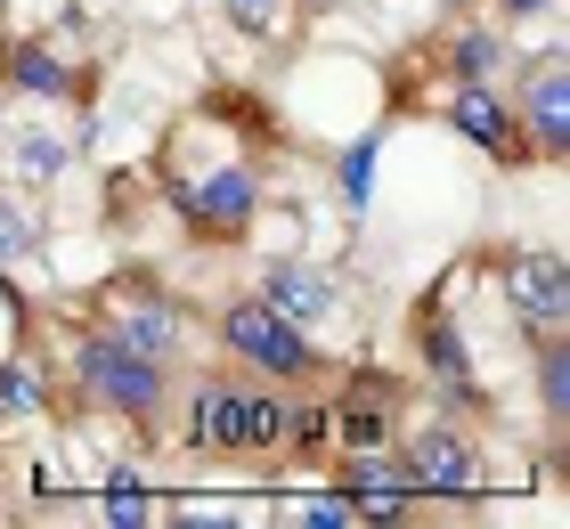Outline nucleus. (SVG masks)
Returning a JSON list of instances; mask_svg holds the SVG:
<instances>
[{"label":"nucleus","mask_w":570,"mask_h":529,"mask_svg":"<svg viewBox=\"0 0 570 529\" xmlns=\"http://www.w3.org/2000/svg\"><path fill=\"white\" fill-rule=\"evenodd\" d=\"M513 58L505 25H449V41H440V66H449V82H498Z\"/></svg>","instance_id":"nucleus-14"},{"label":"nucleus","mask_w":570,"mask_h":529,"mask_svg":"<svg viewBox=\"0 0 570 529\" xmlns=\"http://www.w3.org/2000/svg\"><path fill=\"white\" fill-rule=\"evenodd\" d=\"M505 25H530V17H554V0H498Z\"/></svg>","instance_id":"nucleus-24"},{"label":"nucleus","mask_w":570,"mask_h":529,"mask_svg":"<svg viewBox=\"0 0 570 529\" xmlns=\"http://www.w3.org/2000/svg\"><path fill=\"white\" fill-rule=\"evenodd\" d=\"M513 115L538 164H570V66L562 49H538L530 66H513Z\"/></svg>","instance_id":"nucleus-9"},{"label":"nucleus","mask_w":570,"mask_h":529,"mask_svg":"<svg viewBox=\"0 0 570 529\" xmlns=\"http://www.w3.org/2000/svg\"><path fill=\"white\" fill-rule=\"evenodd\" d=\"M530 359H538V408H547V432L562 448L570 440V326L530 334Z\"/></svg>","instance_id":"nucleus-16"},{"label":"nucleus","mask_w":570,"mask_h":529,"mask_svg":"<svg viewBox=\"0 0 570 529\" xmlns=\"http://www.w3.org/2000/svg\"><path fill=\"white\" fill-rule=\"evenodd\" d=\"M213 342H220V359L228 366H245V375H269L285 391H318L334 375V351L318 334H302L294 317H277L262 294H228L213 310Z\"/></svg>","instance_id":"nucleus-4"},{"label":"nucleus","mask_w":570,"mask_h":529,"mask_svg":"<svg viewBox=\"0 0 570 529\" xmlns=\"http://www.w3.org/2000/svg\"><path fill=\"white\" fill-rule=\"evenodd\" d=\"M375 164H383V130L351 139V155H343V204H351V212H367V204H375Z\"/></svg>","instance_id":"nucleus-19"},{"label":"nucleus","mask_w":570,"mask_h":529,"mask_svg":"<svg viewBox=\"0 0 570 529\" xmlns=\"http://www.w3.org/2000/svg\"><path fill=\"white\" fill-rule=\"evenodd\" d=\"M66 164H73V139H58V130H24L17 139V188H58L66 179Z\"/></svg>","instance_id":"nucleus-18"},{"label":"nucleus","mask_w":570,"mask_h":529,"mask_svg":"<svg viewBox=\"0 0 570 529\" xmlns=\"http://www.w3.org/2000/svg\"><path fill=\"white\" fill-rule=\"evenodd\" d=\"M498 294L513 310V326L530 334H554L570 326V261L554 245H538V253H498Z\"/></svg>","instance_id":"nucleus-10"},{"label":"nucleus","mask_w":570,"mask_h":529,"mask_svg":"<svg viewBox=\"0 0 570 529\" xmlns=\"http://www.w3.org/2000/svg\"><path fill=\"white\" fill-rule=\"evenodd\" d=\"M400 481L416 497H473L481 489V448H473V423L464 415H432L416 432H400Z\"/></svg>","instance_id":"nucleus-8"},{"label":"nucleus","mask_w":570,"mask_h":529,"mask_svg":"<svg viewBox=\"0 0 570 529\" xmlns=\"http://www.w3.org/2000/svg\"><path fill=\"white\" fill-rule=\"evenodd\" d=\"M416 359H424V383H432L440 415H464V423L498 415V400L481 391V366H473V351H464V326H456L449 302H424L416 310Z\"/></svg>","instance_id":"nucleus-7"},{"label":"nucleus","mask_w":570,"mask_h":529,"mask_svg":"<svg viewBox=\"0 0 570 529\" xmlns=\"http://www.w3.org/2000/svg\"><path fill=\"white\" fill-rule=\"evenodd\" d=\"M164 204L196 245H245L269 204V164L245 147V130L213 147V123L188 115V130L164 147Z\"/></svg>","instance_id":"nucleus-1"},{"label":"nucleus","mask_w":570,"mask_h":529,"mask_svg":"<svg viewBox=\"0 0 570 529\" xmlns=\"http://www.w3.org/2000/svg\"><path fill=\"white\" fill-rule=\"evenodd\" d=\"M294 521H302V529H351V497H343V489H318Z\"/></svg>","instance_id":"nucleus-23"},{"label":"nucleus","mask_w":570,"mask_h":529,"mask_svg":"<svg viewBox=\"0 0 570 529\" xmlns=\"http://www.w3.org/2000/svg\"><path fill=\"white\" fill-rule=\"evenodd\" d=\"M285 9H294V0H220V17L237 25L245 41H285Z\"/></svg>","instance_id":"nucleus-20"},{"label":"nucleus","mask_w":570,"mask_h":529,"mask_svg":"<svg viewBox=\"0 0 570 529\" xmlns=\"http://www.w3.org/2000/svg\"><path fill=\"white\" fill-rule=\"evenodd\" d=\"M277 317H294L302 334H318L326 317H343V294H334V277L318 270V261H294V253H277L269 270H262V285H253Z\"/></svg>","instance_id":"nucleus-13"},{"label":"nucleus","mask_w":570,"mask_h":529,"mask_svg":"<svg viewBox=\"0 0 570 529\" xmlns=\"http://www.w3.org/2000/svg\"><path fill=\"white\" fill-rule=\"evenodd\" d=\"M24 253H33V221L0 196V270H9V261H24Z\"/></svg>","instance_id":"nucleus-22"},{"label":"nucleus","mask_w":570,"mask_h":529,"mask_svg":"<svg viewBox=\"0 0 570 529\" xmlns=\"http://www.w3.org/2000/svg\"><path fill=\"white\" fill-rule=\"evenodd\" d=\"M449 130L464 147H481L489 164H538L530 155V139H522V115H513V98L498 90V82H449Z\"/></svg>","instance_id":"nucleus-11"},{"label":"nucleus","mask_w":570,"mask_h":529,"mask_svg":"<svg viewBox=\"0 0 570 529\" xmlns=\"http://www.w3.org/2000/svg\"><path fill=\"white\" fill-rule=\"evenodd\" d=\"M285 464H326L334 457V408L318 391H285V440H277Z\"/></svg>","instance_id":"nucleus-15"},{"label":"nucleus","mask_w":570,"mask_h":529,"mask_svg":"<svg viewBox=\"0 0 570 529\" xmlns=\"http://www.w3.org/2000/svg\"><path fill=\"white\" fill-rule=\"evenodd\" d=\"M107 521H115V529H139V521H155L147 489L131 481V472H115V481H107Z\"/></svg>","instance_id":"nucleus-21"},{"label":"nucleus","mask_w":570,"mask_h":529,"mask_svg":"<svg viewBox=\"0 0 570 529\" xmlns=\"http://www.w3.org/2000/svg\"><path fill=\"white\" fill-rule=\"evenodd\" d=\"M66 391L82 408H98V415H115V423H131V432H164V415H171V400H179V383H171V366L164 359H147V351H131L122 334H107L90 317V326H73V342H66Z\"/></svg>","instance_id":"nucleus-3"},{"label":"nucleus","mask_w":570,"mask_h":529,"mask_svg":"<svg viewBox=\"0 0 570 529\" xmlns=\"http://www.w3.org/2000/svg\"><path fill=\"white\" fill-rule=\"evenodd\" d=\"M0 90H9V98H41V106H82L90 74L73 66L58 41H24V33H0Z\"/></svg>","instance_id":"nucleus-12"},{"label":"nucleus","mask_w":570,"mask_h":529,"mask_svg":"<svg viewBox=\"0 0 570 529\" xmlns=\"http://www.w3.org/2000/svg\"><path fill=\"white\" fill-rule=\"evenodd\" d=\"M98 326L107 334H122L131 351H147V359H164V366H179L196 351V310L171 294V285H155V277H122V285H107L98 294Z\"/></svg>","instance_id":"nucleus-6"},{"label":"nucleus","mask_w":570,"mask_h":529,"mask_svg":"<svg viewBox=\"0 0 570 529\" xmlns=\"http://www.w3.org/2000/svg\"><path fill=\"white\" fill-rule=\"evenodd\" d=\"M179 448L188 457H237V464H277L285 440V383L245 375V366H204L179 383Z\"/></svg>","instance_id":"nucleus-2"},{"label":"nucleus","mask_w":570,"mask_h":529,"mask_svg":"<svg viewBox=\"0 0 570 529\" xmlns=\"http://www.w3.org/2000/svg\"><path fill=\"white\" fill-rule=\"evenodd\" d=\"M334 448H351V457H392L400 432H407V383L392 366L358 359V366H334Z\"/></svg>","instance_id":"nucleus-5"},{"label":"nucleus","mask_w":570,"mask_h":529,"mask_svg":"<svg viewBox=\"0 0 570 529\" xmlns=\"http://www.w3.org/2000/svg\"><path fill=\"white\" fill-rule=\"evenodd\" d=\"M49 408H58V383H41L33 359H0V432L17 415H49Z\"/></svg>","instance_id":"nucleus-17"},{"label":"nucleus","mask_w":570,"mask_h":529,"mask_svg":"<svg viewBox=\"0 0 570 529\" xmlns=\"http://www.w3.org/2000/svg\"><path fill=\"white\" fill-rule=\"evenodd\" d=\"M0 106H9V90H0Z\"/></svg>","instance_id":"nucleus-25"}]
</instances>
